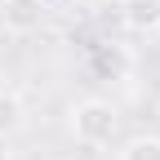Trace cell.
Returning <instances> with one entry per match:
<instances>
[{"label": "cell", "instance_id": "obj_1", "mask_svg": "<svg viewBox=\"0 0 160 160\" xmlns=\"http://www.w3.org/2000/svg\"><path fill=\"white\" fill-rule=\"evenodd\" d=\"M71 133L85 147H111V138L120 133V111L107 98H85L71 107Z\"/></svg>", "mask_w": 160, "mask_h": 160}, {"label": "cell", "instance_id": "obj_2", "mask_svg": "<svg viewBox=\"0 0 160 160\" xmlns=\"http://www.w3.org/2000/svg\"><path fill=\"white\" fill-rule=\"evenodd\" d=\"M45 18H49V5H45V0H0V22H5V31H13V36L40 31Z\"/></svg>", "mask_w": 160, "mask_h": 160}, {"label": "cell", "instance_id": "obj_3", "mask_svg": "<svg viewBox=\"0 0 160 160\" xmlns=\"http://www.w3.org/2000/svg\"><path fill=\"white\" fill-rule=\"evenodd\" d=\"M156 18H160V0H129L125 5V22L133 31H151Z\"/></svg>", "mask_w": 160, "mask_h": 160}, {"label": "cell", "instance_id": "obj_4", "mask_svg": "<svg viewBox=\"0 0 160 160\" xmlns=\"http://www.w3.org/2000/svg\"><path fill=\"white\" fill-rule=\"evenodd\" d=\"M120 160H160V138L156 133H138L120 147Z\"/></svg>", "mask_w": 160, "mask_h": 160}, {"label": "cell", "instance_id": "obj_5", "mask_svg": "<svg viewBox=\"0 0 160 160\" xmlns=\"http://www.w3.org/2000/svg\"><path fill=\"white\" fill-rule=\"evenodd\" d=\"M18 120H22V107H18V98L0 93V138H5L9 129H18Z\"/></svg>", "mask_w": 160, "mask_h": 160}, {"label": "cell", "instance_id": "obj_6", "mask_svg": "<svg viewBox=\"0 0 160 160\" xmlns=\"http://www.w3.org/2000/svg\"><path fill=\"white\" fill-rule=\"evenodd\" d=\"M0 160H9V147H5V138H0Z\"/></svg>", "mask_w": 160, "mask_h": 160}, {"label": "cell", "instance_id": "obj_7", "mask_svg": "<svg viewBox=\"0 0 160 160\" xmlns=\"http://www.w3.org/2000/svg\"><path fill=\"white\" fill-rule=\"evenodd\" d=\"M151 31H156V40H160V18H156V27H151Z\"/></svg>", "mask_w": 160, "mask_h": 160}]
</instances>
